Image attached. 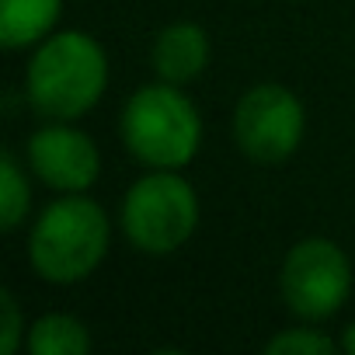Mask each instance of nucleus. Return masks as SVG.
I'll return each instance as SVG.
<instances>
[{
    "label": "nucleus",
    "mask_w": 355,
    "mask_h": 355,
    "mask_svg": "<svg viewBox=\"0 0 355 355\" xmlns=\"http://www.w3.org/2000/svg\"><path fill=\"white\" fill-rule=\"evenodd\" d=\"M28 352L32 355H87L91 331L80 317L53 310V313H42L28 327Z\"/></svg>",
    "instance_id": "9d476101"
},
{
    "label": "nucleus",
    "mask_w": 355,
    "mask_h": 355,
    "mask_svg": "<svg viewBox=\"0 0 355 355\" xmlns=\"http://www.w3.org/2000/svg\"><path fill=\"white\" fill-rule=\"evenodd\" d=\"M32 209V189H28V174L15 153L0 157V227L8 234L18 230L28 220Z\"/></svg>",
    "instance_id": "9b49d317"
},
{
    "label": "nucleus",
    "mask_w": 355,
    "mask_h": 355,
    "mask_svg": "<svg viewBox=\"0 0 355 355\" xmlns=\"http://www.w3.org/2000/svg\"><path fill=\"white\" fill-rule=\"evenodd\" d=\"M119 132L136 164L185 171L202 146V115L185 87L153 80L125 98Z\"/></svg>",
    "instance_id": "7ed1b4c3"
},
{
    "label": "nucleus",
    "mask_w": 355,
    "mask_h": 355,
    "mask_svg": "<svg viewBox=\"0 0 355 355\" xmlns=\"http://www.w3.org/2000/svg\"><path fill=\"white\" fill-rule=\"evenodd\" d=\"M279 289L293 317L306 324L327 320L348 303L352 261L331 237H303L282 258Z\"/></svg>",
    "instance_id": "39448f33"
},
{
    "label": "nucleus",
    "mask_w": 355,
    "mask_h": 355,
    "mask_svg": "<svg viewBox=\"0 0 355 355\" xmlns=\"http://www.w3.org/2000/svg\"><path fill=\"white\" fill-rule=\"evenodd\" d=\"M21 341H28L21 306H18L15 293H0V355H15L21 348Z\"/></svg>",
    "instance_id": "ddd939ff"
},
{
    "label": "nucleus",
    "mask_w": 355,
    "mask_h": 355,
    "mask_svg": "<svg viewBox=\"0 0 355 355\" xmlns=\"http://www.w3.org/2000/svg\"><path fill=\"white\" fill-rule=\"evenodd\" d=\"M108 91V53L105 46L77 28L53 32L42 39L25 70L28 105L46 119H84Z\"/></svg>",
    "instance_id": "f257e3e1"
},
{
    "label": "nucleus",
    "mask_w": 355,
    "mask_h": 355,
    "mask_svg": "<svg viewBox=\"0 0 355 355\" xmlns=\"http://www.w3.org/2000/svg\"><path fill=\"white\" fill-rule=\"evenodd\" d=\"M334 352V338L317 327H286L265 341V355H327Z\"/></svg>",
    "instance_id": "f8f14e48"
},
{
    "label": "nucleus",
    "mask_w": 355,
    "mask_h": 355,
    "mask_svg": "<svg viewBox=\"0 0 355 355\" xmlns=\"http://www.w3.org/2000/svg\"><path fill=\"white\" fill-rule=\"evenodd\" d=\"M341 348H345L348 355H355V320L345 327V334H341Z\"/></svg>",
    "instance_id": "4468645a"
},
{
    "label": "nucleus",
    "mask_w": 355,
    "mask_h": 355,
    "mask_svg": "<svg viewBox=\"0 0 355 355\" xmlns=\"http://www.w3.org/2000/svg\"><path fill=\"white\" fill-rule=\"evenodd\" d=\"M63 0H0V42L4 49L39 46L56 32Z\"/></svg>",
    "instance_id": "1a4fd4ad"
},
{
    "label": "nucleus",
    "mask_w": 355,
    "mask_h": 355,
    "mask_svg": "<svg viewBox=\"0 0 355 355\" xmlns=\"http://www.w3.org/2000/svg\"><path fill=\"white\" fill-rule=\"evenodd\" d=\"M306 136V108L286 84H254L237 98L234 139L261 167L286 164Z\"/></svg>",
    "instance_id": "423d86ee"
},
{
    "label": "nucleus",
    "mask_w": 355,
    "mask_h": 355,
    "mask_svg": "<svg viewBox=\"0 0 355 355\" xmlns=\"http://www.w3.org/2000/svg\"><path fill=\"white\" fill-rule=\"evenodd\" d=\"M119 223L136 251L153 258L174 254L199 230V196L182 171L150 167L125 189Z\"/></svg>",
    "instance_id": "20e7f679"
},
{
    "label": "nucleus",
    "mask_w": 355,
    "mask_h": 355,
    "mask_svg": "<svg viewBox=\"0 0 355 355\" xmlns=\"http://www.w3.org/2000/svg\"><path fill=\"white\" fill-rule=\"evenodd\" d=\"M112 248V220L87 192L49 202L28 234V261L42 282L77 286L98 272Z\"/></svg>",
    "instance_id": "f03ea898"
},
{
    "label": "nucleus",
    "mask_w": 355,
    "mask_h": 355,
    "mask_svg": "<svg viewBox=\"0 0 355 355\" xmlns=\"http://www.w3.org/2000/svg\"><path fill=\"white\" fill-rule=\"evenodd\" d=\"M213 46L202 25L196 21H171L157 32L153 49H150V63L157 80L189 87L192 80H199L209 67Z\"/></svg>",
    "instance_id": "6e6552de"
},
{
    "label": "nucleus",
    "mask_w": 355,
    "mask_h": 355,
    "mask_svg": "<svg viewBox=\"0 0 355 355\" xmlns=\"http://www.w3.org/2000/svg\"><path fill=\"white\" fill-rule=\"evenodd\" d=\"M25 160L39 182L60 196L87 192L101 174L98 143L67 119H49L39 125L25 143Z\"/></svg>",
    "instance_id": "0eeeda50"
}]
</instances>
